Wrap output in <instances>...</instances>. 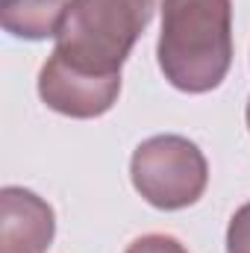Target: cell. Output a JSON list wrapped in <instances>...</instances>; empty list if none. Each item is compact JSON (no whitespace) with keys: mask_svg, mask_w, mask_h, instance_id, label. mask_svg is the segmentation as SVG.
Returning a JSON list of instances; mask_svg holds the SVG:
<instances>
[{"mask_svg":"<svg viewBox=\"0 0 250 253\" xmlns=\"http://www.w3.org/2000/svg\"><path fill=\"white\" fill-rule=\"evenodd\" d=\"M156 59L186 94L218 88L233 65V0H162Z\"/></svg>","mask_w":250,"mask_h":253,"instance_id":"cell-1","label":"cell"},{"mask_svg":"<svg viewBox=\"0 0 250 253\" xmlns=\"http://www.w3.org/2000/svg\"><path fill=\"white\" fill-rule=\"evenodd\" d=\"M159 0H68L53 53L88 74H121Z\"/></svg>","mask_w":250,"mask_h":253,"instance_id":"cell-2","label":"cell"},{"mask_svg":"<svg viewBox=\"0 0 250 253\" xmlns=\"http://www.w3.org/2000/svg\"><path fill=\"white\" fill-rule=\"evenodd\" d=\"M129 180L150 206L177 212L194 206L203 197L209 186V162L186 135H150L132 150Z\"/></svg>","mask_w":250,"mask_h":253,"instance_id":"cell-3","label":"cell"},{"mask_svg":"<svg viewBox=\"0 0 250 253\" xmlns=\"http://www.w3.org/2000/svg\"><path fill=\"white\" fill-rule=\"evenodd\" d=\"M121 94V74H88L62 62L56 53L39 71V97L47 109L68 118H100Z\"/></svg>","mask_w":250,"mask_h":253,"instance_id":"cell-4","label":"cell"},{"mask_svg":"<svg viewBox=\"0 0 250 253\" xmlns=\"http://www.w3.org/2000/svg\"><path fill=\"white\" fill-rule=\"evenodd\" d=\"M56 215L44 197L21 186L0 191V253H47Z\"/></svg>","mask_w":250,"mask_h":253,"instance_id":"cell-5","label":"cell"},{"mask_svg":"<svg viewBox=\"0 0 250 253\" xmlns=\"http://www.w3.org/2000/svg\"><path fill=\"white\" fill-rule=\"evenodd\" d=\"M68 0H0V24L12 39L44 42L56 39Z\"/></svg>","mask_w":250,"mask_h":253,"instance_id":"cell-6","label":"cell"},{"mask_svg":"<svg viewBox=\"0 0 250 253\" xmlns=\"http://www.w3.org/2000/svg\"><path fill=\"white\" fill-rule=\"evenodd\" d=\"M227 253H250V200L236 209L227 227Z\"/></svg>","mask_w":250,"mask_h":253,"instance_id":"cell-7","label":"cell"},{"mask_svg":"<svg viewBox=\"0 0 250 253\" xmlns=\"http://www.w3.org/2000/svg\"><path fill=\"white\" fill-rule=\"evenodd\" d=\"M124 253H188V251L183 248V242H180V239H174V236L150 233V236L135 239Z\"/></svg>","mask_w":250,"mask_h":253,"instance_id":"cell-8","label":"cell"},{"mask_svg":"<svg viewBox=\"0 0 250 253\" xmlns=\"http://www.w3.org/2000/svg\"><path fill=\"white\" fill-rule=\"evenodd\" d=\"M245 121H248V129H250V97H248V109H245Z\"/></svg>","mask_w":250,"mask_h":253,"instance_id":"cell-9","label":"cell"}]
</instances>
